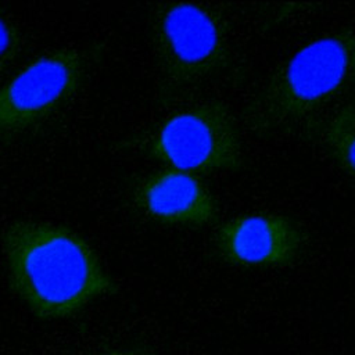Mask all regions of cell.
<instances>
[{"instance_id": "6", "label": "cell", "mask_w": 355, "mask_h": 355, "mask_svg": "<svg viewBox=\"0 0 355 355\" xmlns=\"http://www.w3.org/2000/svg\"><path fill=\"white\" fill-rule=\"evenodd\" d=\"M215 233L222 257L240 266H284L300 255L304 245L301 227L284 215L236 216Z\"/></svg>"}, {"instance_id": "3", "label": "cell", "mask_w": 355, "mask_h": 355, "mask_svg": "<svg viewBox=\"0 0 355 355\" xmlns=\"http://www.w3.org/2000/svg\"><path fill=\"white\" fill-rule=\"evenodd\" d=\"M158 98L169 105L232 62L227 19L214 6L162 3L151 12Z\"/></svg>"}, {"instance_id": "8", "label": "cell", "mask_w": 355, "mask_h": 355, "mask_svg": "<svg viewBox=\"0 0 355 355\" xmlns=\"http://www.w3.org/2000/svg\"><path fill=\"white\" fill-rule=\"evenodd\" d=\"M330 158L355 180V97L340 104L318 129Z\"/></svg>"}, {"instance_id": "4", "label": "cell", "mask_w": 355, "mask_h": 355, "mask_svg": "<svg viewBox=\"0 0 355 355\" xmlns=\"http://www.w3.org/2000/svg\"><path fill=\"white\" fill-rule=\"evenodd\" d=\"M141 147L153 159L190 173L234 172L243 166L237 121L219 100L169 115Z\"/></svg>"}, {"instance_id": "10", "label": "cell", "mask_w": 355, "mask_h": 355, "mask_svg": "<svg viewBox=\"0 0 355 355\" xmlns=\"http://www.w3.org/2000/svg\"><path fill=\"white\" fill-rule=\"evenodd\" d=\"M98 355H148V354L136 352V351H108V352H103Z\"/></svg>"}, {"instance_id": "9", "label": "cell", "mask_w": 355, "mask_h": 355, "mask_svg": "<svg viewBox=\"0 0 355 355\" xmlns=\"http://www.w3.org/2000/svg\"><path fill=\"white\" fill-rule=\"evenodd\" d=\"M22 47V39L15 24L0 8V71L15 60Z\"/></svg>"}, {"instance_id": "5", "label": "cell", "mask_w": 355, "mask_h": 355, "mask_svg": "<svg viewBox=\"0 0 355 355\" xmlns=\"http://www.w3.org/2000/svg\"><path fill=\"white\" fill-rule=\"evenodd\" d=\"M85 58L75 49L46 53L0 86V141L46 119L78 90Z\"/></svg>"}, {"instance_id": "1", "label": "cell", "mask_w": 355, "mask_h": 355, "mask_svg": "<svg viewBox=\"0 0 355 355\" xmlns=\"http://www.w3.org/2000/svg\"><path fill=\"white\" fill-rule=\"evenodd\" d=\"M11 290L39 319L69 318L116 284L94 250L73 232L17 220L1 234Z\"/></svg>"}, {"instance_id": "7", "label": "cell", "mask_w": 355, "mask_h": 355, "mask_svg": "<svg viewBox=\"0 0 355 355\" xmlns=\"http://www.w3.org/2000/svg\"><path fill=\"white\" fill-rule=\"evenodd\" d=\"M133 201L144 215L168 225L204 226L218 216L216 201L202 180L173 168L144 176L133 190Z\"/></svg>"}, {"instance_id": "2", "label": "cell", "mask_w": 355, "mask_h": 355, "mask_svg": "<svg viewBox=\"0 0 355 355\" xmlns=\"http://www.w3.org/2000/svg\"><path fill=\"white\" fill-rule=\"evenodd\" d=\"M355 86V29L311 40L283 61L243 108L245 128L258 135L308 119Z\"/></svg>"}]
</instances>
